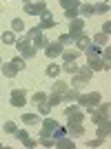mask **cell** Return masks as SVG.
Segmentation results:
<instances>
[{"label":"cell","instance_id":"ffe728a7","mask_svg":"<svg viewBox=\"0 0 111 149\" xmlns=\"http://www.w3.org/2000/svg\"><path fill=\"white\" fill-rule=\"evenodd\" d=\"M78 96H80V91H78V89H67V91L62 93V100H67V102H76V100H78Z\"/></svg>","mask_w":111,"mask_h":149},{"label":"cell","instance_id":"9a60e30c","mask_svg":"<svg viewBox=\"0 0 111 149\" xmlns=\"http://www.w3.org/2000/svg\"><path fill=\"white\" fill-rule=\"evenodd\" d=\"M74 42L78 45V51H85L87 47H89V45H91V40H89V36H87V33H80V36L76 38Z\"/></svg>","mask_w":111,"mask_h":149},{"label":"cell","instance_id":"b9f144b4","mask_svg":"<svg viewBox=\"0 0 111 149\" xmlns=\"http://www.w3.org/2000/svg\"><path fill=\"white\" fill-rule=\"evenodd\" d=\"M27 136H29V134H27L25 129H16V138H18V140H25Z\"/></svg>","mask_w":111,"mask_h":149},{"label":"cell","instance_id":"5bb4252c","mask_svg":"<svg viewBox=\"0 0 111 149\" xmlns=\"http://www.w3.org/2000/svg\"><path fill=\"white\" fill-rule=\"evenodd\" d=\"M67 120H69V125H74V123H85V113H82V109H76V111L67 113Z\"/></svg>","mask_w":111,"mask_h":149},{"label":"cell","instance_id":"e575fe53","mask_svg":"<svg viewBox=\"0 0 111 149\" xmlns=\"http://www.w3.org/2000/svg\"><path fill=\"white\" fill-rule=\"evenodd\" d=\"M38 109H40V113H42V116H47V113L51 111V105L44 100V102H40V105H38Z\"/></svg>","mask_w":111,"mask_h":149},{"label":"cell","instance_id":"5b68a950","mask_svg":"<svg viewBox=\"0 0 111 149\" xmlns=\"http://www.w3.org/2000/svg\"><path fill=\"white\" fill-rule=\"evenodd\" d=\"M91 76H93V71L89 67H82V69H78L74 74V87H80V85H85V82H89L91 80Z\"/></svg>","mask_w":111,"mask_h":149},{"label":"cell","instance_id":"4316f807","mask_svg":"<svg viewBox=\"0 0 111 149\" xmlns=\"http://www.w3.org/2000/svg\"><path fill=\"white\" fill-rule=\"evenodd\" d=\"M62 71H67V74H71L74 76L76 71H78V65H76V60H71V62H65V67H60Z\"/></svg>","mask_w":111,"mask_h":149},{"label":"cell","instance_id":"30bf717a","mask_svg":"<svg viewBox=\"0 0 111 149\" xmlns=\"http://www.w3.org/2000/svg\"><path fill=\"white\" fill-rule=\"evenodd\" d=\"M38 27H40V29H53V27H56V20L51 18L49 11H42V13H40V25H38Z\"/></svg>","mask_w":111,"mask_h":149},{"label":"cell","instance_id":"4fadbf2b","mask_svg":"<svg viewBox=\"0 0 111 149\" xmlns=\"http://www.w3.org/2000/svg\"><path fill=\"white\" fill-rule=\"evenodd\" d=\"M0 69H2V76H5V78H13V76L18 74V69H16V65H13V62H2V65H0Z\"/></svg>","mask_w":111,"mask_h":149},{"label":"cell","instance_id":"60d3db41","mask_svg":"<svg viewBox=\"0 0 111 149\" xmlns=\"http://www.w3.org/2000/svg\"><path fill=\"white\" fill-rule=\"evenodd\" d=\"M22 145H25V147H29V149H31V147H36V145H38V140H33V138H29V136H27L25 140H22Z\"/></svg>","mask_w":111,"mask_h":149},{"label":"cell","instance_id":"836d02e7","mask_svg":"<svg viewBox=\"0 0 111 149\" xmlns=\"http://www.w3.org/2000/svg\"><path fill=\"white\" fill-rule=\"evenodd\" d=\"M60 100H62V96H58V93H51L49 98H47V102H49L51 107H56V105H60Z\"/></svg>","mask_w":111,"mask_h":149},{"label":"cell","instance_id":"ba28073f","mask_svg":"<svg viewBox=\"0 0 111 149\" xmlns=\"http://www.w3.org/2000/svg\"><path fill=\"white\" fill-rule=\"evenodd\" d=\"M44 49H47L44 54H47L49 58H58L62 54V49H65V45H60V42H47V45H44Z\"/></svg>","mask_w":111,"mask_h":149},{"label":"cell","instance_id":"44dd1931","mask_svg":"<svg viewBox=\"0 0 111 149\" xmlns=\"http://www.w3.org/2000/svg\"><path fill=\"white\" fill-rule=\"evenodd\" d=\"M22 123H25L27 127H33V125H40V118H38L36 113H25V116H22Z\"/></svg>","mask_w":111,"mask_h":149},{"label":"cell","instance_id":"f6af8a7d","mask_svg":"<svg viewBox=\"0 0 111 149\" xmlns=\"http://www.w3.org/2000/svg\"><path fill=\"white\" fill-rule=\"evenodd\" d=\"M22 2H31V0H22Z\"/></svg>","mask_w":111,"mask_h":149},{"label":"cell","instance_id":"484cf974","mask_svg":"<svg viewBox=\"0 0 111 149\" xmlns=\"http://www.w3.org/2000/svg\"><path fill=\"white\" fill-rule=\"evenodd\" d=\"M2 42L5 45H13L16 42V31H5V33H2Z\"/></svg>","mask_w":111,"mask_h":149},{"label":"cell","instance_id":"f546056e","mask_svg":"<svg viewBox=\"0 0 111 149\" xmlns=\"http://www.w3.org/2000/svg\"><path fill=\"white\" fill-rule=\"evenodd\" d=\"M62 136H67V127H60V125H58V127L53 129V134H51V138L58 140V138H62Z\"/></svg>","mask_w":111,"mask_h":149},{"label":"cell","instance_id":"277c9868","mask_svg":"<svg viewBox=\"0 0 111 149\" xmlns=\"http://www.w3.org/2000/svg\"><path fill=\"white\" fill-rule=\"evenodd\" d=\"M25 11L29 16H40L42 11H47V0H36V2H25Z\"/></svg>","mask_w":111,"mask_h":149},{"label":"cell","instance_id":"3957f363","mask_svg":"<svg viewBox=\"0 0 111 149\" xmlns=\"http://www.w3.org/2000/svg\"><path fill=\"white\" fill-rule=\"evenodd\" d=\"M27 38H29L31 40V45H33V47H44V45H47V38H44V33H42V29H40V27H31L29 29V33H27Z\"/></svg>","mask_w":111,"mask_h":149},{"label":"cell","instance_id":"8fae6325","mask_svg":"<svg viewBox=\"0 0 111 149\" xmlns=\"http://www.w3.org/2000/svg\"><path fill=\"white\" fill-rule=\"evenodd\" d=\"M82 134H85L82 123H74V125H69V127H67V136H71V138H80Z\"/></svg>","mask_w":111,"mask_h":149},{"label":"cell","instance_id":"ac0fdd59","mask_svg":"<svg viewBox=\"0 0 111 149\" xmlns=\"http://www.w3.org/2000/svg\"><path fill=\"white\" fill-rule=\"evenodd\" d=\"M85 29V18H74V20H69V31H82Z\"/></svg>","mask_w":111,"mask_h":149},{"label":"cell","instance_id":"7dc6e473","mask_svg":"<svg viewBox=\"0 0 111 149\" xmlns=\"http://www.w3.org/2000/svg\"><path fill=\"white\" fill-rule=\"evenodd\" d=\"M0 65H2V58H0Z\"/></svg>","mask_w":111,"mask_h":149},{"label":"cell","instance_id":"6da1fadb","mask_svg":"<svg viewBox=\"0 0 111 149\" xmlns=\"http://www.w3.org/2000/svg\"><path fill=\"white\" fill-rule=\"evenodd\" d=\"M91 120L96 125H102V123H107L109 120V102H98V105L93 107V111H91Z\"/></svg>","mask_w":111,"mask_h":149},{"label":"cell","instance_id":"603a6c76","mask_svg":"<svg viewBox=\"0 0 111 149\" xmlns=\"http://www.w3.org/2000/svg\"><path fill=\"white\" fill-rule=\"evenodd\" d=\"M91 13H93V5H80L78 7V16H82V18L91 16Z\"/></svg>","mask_w":111,"mask_h":149},{"label":"cell","instance_id":"7a4b0ae2","mask_svg":"<svg viewBox=\"0 0 111 149\" xmlns=\"http://www.w3.org/2000/svg\"><path fill=\"white\" fill-rule=\"evenodd\" d=\"M76 102H78L80 107H87V111L91 113V111H93V107L100 102V93H98V91H93V93H87V96H82V93H80Z\"/></svg>","mask_w":111,"mask_h":149},{"label":"cell","instance_id":"f35d334b","mask_svg":"<svg viewBox=\"0 0 111 149\" xmlns=\"http://www.w3.org/2000/svg\"><path fill=\"white\" fill-rule=\"evenodd\" d=\"M40 145H42V147H53L56 140L53 138H40Z\"/></svg>","mask_w":111,"mask_h":149},{"label":"cell","instance_id":"d6a6232c","mask_svg":"<svg viewBox=\"0 0 111 149\" xmlns=\"http://www.w3.org/2000/svg\"><path fill=\"white\" fill-rule=\"evenodd\" d=\"M109 42V33H105V31H102V33H98V36H96V45H107Z\"/></svg>","mask_w":111,"mask_h":149},{"label":"cell","instance_id":"bcb514c9","mask_svg":"<svg viewBox=\"0 0 111 149\" xmlns=\"http://www.w3.org/2000/svg\"><path fill=\"white\" fill-rule=\"evenodd\" d=\"M102 2H109V0H102Z\"/></svg>","mask_w":111,"mask_h":149},{"label":"cell","instance_id":"9c48e42d","mask_svg":"<svg viewBox=\"0 0 111 149\" xmlns=\"http://www.w3.org/2000/svg\"><path fill=\"white\" fill-rule=\"evenodd\" d=\"M89 69L91 71H109V62H105L102 58H91L89 60Z\"/></svg>","mask_w":111,"mask_h":149},{"label":"cell","instance_id":"2e32d148","mask_svg":"<svg viewBox=\"0 0 111 149\" xmlns=\"http://www.w3.org/2000/svg\"><path fill=\"white\" fill-rule=\"evenodd\" d=\"M20 56L25 58V60H27V58H33V56H36V47H33L31 42H27L25 47H20Z\"/></svg>","mask_w":111,"mask_h":149},{"label":"cell","instance_id":"f1b7e54d","mask_svg":"<svg viewBox=\"0 0 111 149\" xmlns=\"http://www.w3.org/2000/svg\"><path fill=\"white\" fill-rule=\"evenodd\" d=\"M60 5H62V9H78L80 2L78 0H60Z\"/></svg>","mask_w":111,"mask_h":149},{"label":"cell","instance_id":"ee69618b","mask_svg":"<svg viewBox=\"0 0 111 149\" xmlns=\"http://www.w3.org/2000/svg\"><path fill=\"white\" fill-rule=\"evenodd\" d=\"M109 29H111V22H105V27H102V31H105V33H109Z\"/></svg>","mask_w":111,"mask_h":149},{"label":"cell","instance_id":"83f0119b","mask_svg":"<svg viewBox=\"0 0 111 149\" xmlns=\"http://www.w3.org/2000/svg\"><path fill=\"white\" fill-rule=\"evenodd\" d=\"M25 29V22H22V20L20 18H13L11 20V31H16V33H20V31Z\"/></svg>","mask_w":111,"mask_h":149},{"label":"cell","instance_id":"7402d4cb","mask_svg":"<svg viewBox=\"0 0 111 149\" xmlns=\"http://www.w3.org/2000/svg\"><path fill=\"white\" fill-rule=\"evenodd\" d=\"M60 56L65 58V62H71V60H76V58L80 56V51H69V49H62Z\"/></svg>","mask_w":111,"mask_h":149},{"label":"cell","instance_id":"74e56055","mask_svg":"<svg viewBox=\"0 0 111 149\" xmlns=\"http://www.w3.org/2000/svg\"><path fill=\"white\" fill-rule=\"evenodd\" d=\"M13 65H16V69H18V71H20V69H25V58H22V56H18V58H13Z\"/></svg>","mask_w":111,"mask_h":149},{"label":"cell","instance_id":"52a82bcc","mask_svg":"<svg viewBox=\"0 0 111 149\" xmlns=\"http://www.w3.org/2000/svg\"><path fill=\"white\" fill-rule=\"evenodd\" d=\"M11 105L13 107H25L27 105V91L25 89H13L11 91Z\"/></svg>","mask_w":111,"mask_h":149},{"label":"cell","instance_id":"d590c367","mask_svg":"<svg viewBox=\"0 0 111 149\" xmlns=\"http://www.w3.org/2000/svg\"><path fill=\"white\" fill-rule=\"evenodd\" d=\"M65 18H67V20L78 18V9H65Z\"/></svg>","mask_w":111,"mask_h":149},{"label":"cell","instance_id":"7c38bea8","mask_svg":"<svg viewBox=\"0 0 111 149\" xmlns=\"http://www.w3.org/2000/svg\"><path fill=\"white\" fill-rule=\"evenodd\" d=\"M53 147H58V149H74L76 143L71 140V136H62V138H58V140H56Z\"/></svg>","mask_w":111,"mask_h":149},{"label":"cell","instance_id":"4dcf8cb0","mask_svg":"<svg viewBox=\"0 0 111 149\" xmlns=\"http://www.w3.org/2000/svg\"><path fill=\"white\" fill-rule=\"evenodd\" d=\"M93 13H109V5L107 2H98L93 7Z\"/></svg>","mask_w":111,"mask_h":149},{"label":"cell","instance_id":"e0dca14e","mask_svg":"<svg viewBox=\"0 0 111 149\" xmlns=\"http://www.w3.org/2000/svg\"><path fill=\"white\" fill-rule=\"evenodd\" d=\"M85 54H87V58L91 60V58H100V54H102V49H100V45H89L85 49Z\"/></svg>","mask_w":111,"mask_h":149},{"label":"cell","instance_id":"8d00e7d4","mask_svg":"<svg viewBox=\"0 0 111 149\" xmlns=\"http://www.w3.org/2000/svg\"><path fill=\"white\" fill-rule=\"evenodd\" d=\"M2 129H5L7 134H16L18 127H16V123H5V125H2Z\"/></svg>","mask_w":111,"mask_h":149},{"label":"cell","instance_id":"8992f818","mask_svg":"<svg viewBox=\"0 0 111 149\" xmlns=\"http://www.w3.org/2000/svg\"><path fill=\"white\" fill-rule=\"evenodd\" d=\"M40 138H51V134H53V129L58 127V123H56L53 118H44V120H40Z\"/></svg>","mask_w":111,"mask_h":149},{"label":"cell","instance_id":"ab89813d","mask_svg":"<svg viewBox=\"0 0 111 149\" xmlns=\"http://www.w3.org/2000/svg\"><path fill=\"white\" fill-rule=\"evenodd\" d=\"M58 42H60V45H71V42H74V40H71V36H69V33H62Z\"/></svg>","mask_w":111,"mask_h":149},{"label":"cell","instance_id":"cb8c5ba5","mask_svg":"<svg viewBox=\"0 0 111 149\" xmlns=\"http://www.w3.org/2000/svg\"><path fill=\"white\" fill-rule=\"evenodd\" d=\"M60 71H62V69H60V67H58V65H53V62H51V65H49V67H47V69H44V74H47V76H49V78H56V76H58V74H60Z\"/></svg>","mask_w":111,"mask_h":149},{"label":"cell","instance_id":"d6986e66","mask_svg":"<svg viewBox=\"0 0 111 149\" xmlns=\"http://www.w3.org/2000/svg\"><path fill=\"white\" fill-rule=\"evenodd\" d=\"M96 127H98V138H102V140H105V138H109V131H111L109 120H107V123H102V125H96Z\"/></svg>","mask_w":111,"mask_h":149},{"label":"cell","instance_id":"7bdbcfd3","mask_svg":"<svg viewBox=\"0 0 111 149\" xmlns=\"http://www.w3.org/2000/svg\"><path fill=\"white\" fill-rule=\"evenodd\" d=\"M100 145H102V138H98V140H89L87 147H100Z\"/></svg>","mask_w":111,"mask_h":149},{"label":"cell","instance_id":"d4e9b609","mask_svg":"<svg viewBox=\"0 0 111 149\" xmlns=\"http://www.w3.org/2000/svg\"><path fill=\"white\" fill-rule=\"evenodd\" d=\"M67 89H69V85H67V82H62V80H58V82L53 85V93H58V96H62Z\"/></svg>","mask_w":111,"mask_h":149},{"label":"cell","instance_id":"1f68e13d","mask_svg":"<svg viewBox=\"0 0 111 149\" xmlns=\"http://www.w3.org/2000/svg\"><path fill=\"white\" fill-rule=\"evenodd\" d=\"M33 102H36V105H40V102H44V100H47V93H42V91H36L33 93Z\"/></svg>","mask_w":111,"mask_h":149}]
</instances>
